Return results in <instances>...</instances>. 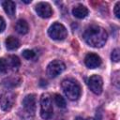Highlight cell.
<instances>
[{
	"label": "cell",
	"instance_id": "obj_1",
	"mask_svg": "<svg viewBox=\"0 0 120 120\" xmlns=\"http://www.w3.org/2000/svg\"><path fill=\"white\" fill-rule=\"evenodd\" d=\"M107 38V32L98 25H91L87 27L83 33L85 42L94 48H100L105 45Z\"/></svg>",
	"mask_w": 120,
	"mask_h": 120
},
{
	"label": "cell",
	"instance_id": "obj_2",
	"mask_svg": "<svg viewBox=\"0 0 120 120\" xmlns=\"http://www.w3.org/2000/svg\"><path fill=\"white\" fill-rule=\"evenodd\" d=\"M66 97L70 100H77L81 96V86L74 79H65L61 83Z\"/></svg>",
	"mask_w": 120,
	"mask_h": 120
},
{
	"label": "cell",
	"instance_id": "obj_3",
	"mask_svg": "<svg viewBox=\"0 0 120 120\" xmlns=\"http://www.w3.org/2000/svg\"><path fill=\"white\" fill-rule=\"evenodd\" d=\"M53 114L52 99L49 94H42L40 98V115L44 120H49Z\"/></svg>",
	"mask_w": 120,
	"mask_h": 120
},
{
	"label": "cell",
	"instance_id": "obj_4",
	"mask_svg": "<svg viewBox=\"0 0 120 120\" xmlns=\"http://www.w3.org/2000/svg\"><path fill=\"white\" fill-rule=\"evenodd\" d=\"M48 34L51 37V38H52L54 40H63L67 38L68 31L62 23L54 22L48 29Z\"/></svg>",
	"mask_w": 120,
	"mask_h": 120
},
{
	"label": "cell",
	"instance_id": "obj_5",
	"mask_svg": "<svg viewBox=\"0 0 120 120\" xmlns=\"http://www.w3.org/2000/svg\"><path fill=\"white\" fill-rule=\"evenodd\" d=\"M66 68L65 64L60 61V60H52L51 63H49V65L47 66V75L50 78H55L56 76H58L59 74H61Z\"/></svg>",
	"mask_w": 120,
	"mask_h": 120
},
{
	"label": "cell",
	"instance_id": "obj_6",
	"mask_svg": "<svg viewBox=\"0 0 120 120\" xmlns=\"http://www.w3.org/2000/svg\"><path fill=\"white\" fill-rule=\"evenodd\" d=\"M15 102V96L11 92H4L0 95V106L3 111H9Z\"/></svg>",
	"mask_w": 120,
	"mask_h": 120
},
{
	"label": "cell",
	"instance_id": "obj_7",
	"mask_svg": "<svg viewBox=\"0 0 120 120\" xmlns=\"http://www.w3.org/2000/svg\"><path fill=\"white\" fill-rule=\"evenodd\" d=\"M87 84L88 87L90 88V90L96 94V95H99L102 92V87H103V81L102 78L98 75H92L88 81H87Z\"/></svg>",
	"mask_w": 120,
	"mask_h": 120
},
{
	"label": "cell",
	"instance_id": "obj_8",
	"mask_svg": "<svg viewBox=\"0 0 120 120\" xmlns=\"http://www.w3.org/2000/svg\"><path fill=\"white\" fill-rule=\"evenodd\" d=\"M37 105V100H36V95L35 94H29L24 97L22 99V107L26 113L29 115H34L36 112V106Z\"/></svg>",
	"mask_w": 120,
	"mask_h": 120
},
{
	"label": "cell",
	"instance_id": "obj_9",
	"mask_svg": "<svg viewBox=\"0 0 120 120\" xmlns=\"http://www.w3.org/2000/svg\"><path fill=\"white\" fill-rule=\"evenodd\" d=\"M35 9H36V12L38 13V15L44 19L50 18L52 15V9L51 6L46 2L38 3L36 5Z\"/></svg>",
	"mask_w": 120,
	"mask_h": 120
},
{
	"label": "cell",
	"instance_id": "obj_10",
	"mask_svg": "<svg viewBox=\"0 0 120 120\" xmlns=\"http://www.w3.org/2000/svg\"><path fill=\"white\" fill-rule=\"evenodd\" d=\"M84 64L88 68H96L101 65V58L96 53H88L84 58Z\"/></svg>",
	"mask_w": 120,
	"mask_h": 120
},
{
	"label": "cell",
	"instance_id": "obj_11",
	"mask_svg": "<svg viewBox=\"0 0 120 120\" xmlns=\"http://www.w3.org/2000/svg\"><path fill=\"white\" fill-rule=\"evenodd\" d=\"M21 82H22V79L19 76L14 75V76H10V77L4 79L1 84L6 88H14V87L19 86Z\"/></svg>",
	"mask_w": 120,
	"mask_h": 120
},
{
	"label": "cell",
	"instance_id": "obj_12",
	"mask_svg": "<svg viewBox=\"0 0 120 120\" xmlns=\"http://www.w3.org/2000/svg\"><path fill=\"white\" fill-rule=\"evenodd\" d=\"M72 14L74 17L78 19H82L88 15V9L82 5H78L73 8L72 9Z\"/></svg>",
	"mask_w": 120,
	"mask_h": 120
},
{
	"label": "cell",
	"instance_id": "obj_13",
	"mask_svg": "<svg viewBox=\"0 0 120 120\" xmlns=\"http://www.w3.org/2000/svg\"><path fill=\"white\" fill-rule=\"evenodd\" d=\"M3 8H4V10L8 14V17L13 18L15 16L16 6H15V3L13 1H5V2H3Z\"/></svg>",
	"mask_w": 120,
	"mask_h": 120
},
{
	"label": "cell",
	"instance_id": "obj_14",
	"mask_svg": "<svg viewBox=\"0 0 120 120\" xmlns=\"http://www.w3.org/2000/svg\"><path fill=\"white\" fill-rule=\"evenodd\" d=\"M6 47L9 51L16 50L20 47V40L17 38L13 37V36L8 37L7 39H6Z\"/></svg>",
	"mask_w": 120,
	"mask_h": 120
},
{
	"label": "cell",
	"instance_id": "obj_15",
	"mask_svg": "<svg viewBox=\"0 0 120 120\" xmlns=\"http://www.w3.org/2000/svg\"><path fill=\"white\" fill-rule=\"evenodd\" d=\"M6 60L8 62L9 69H11V70H17L21 66V61H20L19 57L16 55H9V56H8V58Z\"/></svg>",
	"mask_w": 120,
	"mask_h": 120
},
{
	"label": "cell",
	"instance_id": "obj_16",
	"mask_svg": "<svg viewBox=\"0 0 120 120\" xmlns=\"http://www.w3.org/2000/svg\"><path fill=\"white\" fill-rule=\"evenodd\" d=\"M28 29H29L28 23H27V22H26L25 20L21 19V20H19V21L16 22V24H15V30H16L19 34H21V35H25V34L28 32Z\"/></svg>",
	"mask_w": 120,
	"mask_h": 120
},
{
	"label": "cell",
	"instance_id": "obj_17",
	"mask_svg": "<svg viewBox=\"0 0 120 120\" xmlns=\"http://www.w3.org/2000/svg\"><path fill=\"white\" fill-rule=\"evenodd\" d=\"M53 98H54V102L57 105V107H59V108H65L66 107V105H67L66 104V100L61 95L55 94Z\"/></svg>",
	"mask_w": 120,
	"mask_h": 120
},
{
	"label": "cell",
	"instance_id": "obj_18",
	"mask_svg": "<svg viewBox=\"0 0 120 120\" xmlns=\"http://www.w3.org/2000/svg\"><path fill=\"white\" fill-rule=\"evenodd\" d=\"M22 57L27 60H31V59L35 58V56H36V53L33 50H24L22 52Z\"/></svg>",
	"mask_w": 120,
	"mask_h": 120
},
{
	"label": "cell",
	"instance_id": "obj_19",
	"mask_svg": "<svg viewBox=\"0 0 120 120\" xmlns=\"http://www.w3.org/2000/svg\"><path fill=\"white\" fill-rule=\"evenodd\" d=\"M8 70H9L8 62L6 59L1 58L0 59V73H6L8 72Z\"/></svg>",
	"mask_w": 120,
	"mask_h": 120
},
{
	"label": "cell",
	"instance_id": "obj_20",
	"mask_svg": "<svg viewBox=\"0 0 120 120\" xmlns=\"http://www.w3.org/2000/svg\"><path fill=\"white\" fill-rule=\"evenodd\" d=\"M111 58L113 62H119L120 60V52H119V50L118 49H114L112 52V54H111Z\"/></svg>",
	"mask_w": 120,
	"mask_h": 120
},
{
	"label": "cell",
	"instance_id": "obj_21",
	"mask_svg": "<svg viewBox=\"0 0 120 120\" xmlns=\"http://www.w3.org/2000/svg\"><path fill=\"white\" fill-rule=\"evenodd\" d=\"M119 8H120V2H117L114 6V9H113V12L116 16V18H120V12H119Z\"/></svg>",
	"mask_w": 120,
	"mask_h": 120
},
{
	"label": "cell",
	"instance_id": "obj_22",
	"mask_svg": "<svg viewBox=\"0 0 120 120\" xmlns=\"http://www.w3.org/2000/svg\"><path fill=\"white\" fill-rule=\"evenodd\" d=\"M5 28H6V22H5L4 19L2 17H0V33L3 32L5 30Z\"/></svg>",
	"mask_w": 120,
	"mask_h": 120
},
{
	"label": "cell",
	"instance_id": "obj_23",
	"mask_svg": "<svg viewBox=\"0 0 120 120\" xmlns=\"http://www.w3.org/2000/svg\"><path fill=\"white\" fill-rule=\"evenodd\" d=\"M96 120H102V112L100 110H98L97 111V113H96Z\"/></svg>",
	"mask_w": 120,
	"mask_h": 120
},
{
	"label": "cell",
	"instance_id": "obj_24",
	"mask_svg": "<svg viewBox=\"0 0 120 120\" xmlns=\"http://www.w3.org/2000/svg\"><path fill=\"white\" fill-rule=\"evenodd\" d=\"M75 120H92V119H90V118H86V119H83L82 117H80V116H79V117H76V118H75Z\"/></svg>",
	"mask_w": 120,
	"mask_h": 120
},
{
	"label": "cell",
	"instance_id": "obj_25",
	"mask_svg": "<svg viewBox=\"0 0 120 120\" xmlns=\"http://www.w3.org/2000/svg\"><path fill=\"white\" fill-rule=\"evenodd\" d=\"M22 2H23V3H25V4H28V3H31V1H24V0H22Z\"/></svg>",
	"mask_w": 120,
	"mask_h": 120
}]
</instances>
